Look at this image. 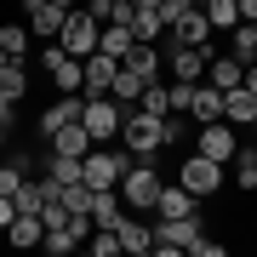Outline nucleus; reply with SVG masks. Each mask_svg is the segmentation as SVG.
<instances>
[{
  "instance_id": "2eb2a0df",
  "label": "nucleus",
  "mask_w": 257,
  "mask_h": 257,
  "mask_svg": "<svg viewBox=\"0 0 257 257\" xmlns=\"http://www.w3.org/2000/svg\"><path fill=\"white\" fill-rule=\"evenodd\" d=\"M155 211H160V217H194V211H200V194H189L183 183H166L160 200H155Z\"/></svg>"
},
{
  "instance_id": "c756f323",
  "label": "nucleus",
  "mask_w": 257,
  "mask_h": 257,
  "mask_svg": "<svg viewBox=\"0 0 257 257\" xmlns=\"http://www.w3.org/2000/svg\"><path fill=\"white\" fill-rule=\"evenodd\" d=\"M194 86H200V80H166V114H189Z\"/></svg>"
},
{
  "instance_id": "7c9ffc66",
  "label": "nucleus",
  "mask_w": 257,
  "mask_h": 257,
  "mask_svg": "<svg viewBox=\"0 0 257 257\" xmlns=\"http://www.w3.org/2000/svg\"><path fill=\"white\" fill-rule=\"evenodd\" d=\"M206 18H211V35L217 29H234L240 23V0H206Z\"/></svg>"
},
{
  "instance_id": "a211bd4d",
  "label": "nucleus",
  "mask_w": 257,
  "mask_h": 257,
  "mask_svg": "<svg viewBox=\"0 0 257 257\" xmlns=\"http://www.w3.org/2000/svg\"><path fill=\"white\" fill-rule=\"evenodd\" d=\"M120 217H126L120 183H114V189H97V194H92V223H97V229H120Z\"/></svg>"
},
{
  "instance_id": "ea45409f",
  "label": "nucleus",
  "mask_w": 257,
  "mask_h": 257,
  "mask_svg": "<svg viewBox=\"0 0 257 257\" xmlns=\"http://www.w3.org/2000/svg\"><path fill=\"white\" fill-rule=\"evenodd\" d=\"M57 6H69V12H74V6H80V0H57Z\"/></svg>"
},
{
  "instance_id": "c85d7f7f",
  "label": "nucleus",
  "mask_w": 257,
  "mask_h": 257,
  "mask_svg": "<svg viewBox=\"0 0 257 257\" xmlns=\"http://www.w3.org/2000/svg\"><path fill=\"white\" fill-rule=\"evenodd\" d=\"M29 35L35 29H23V23H0V46L18 57V63H29Z\"/></svg>"
},
{
  "instance_id": "473e14b6",
  "label": "nucleus",
  "mask_w": 257,
  "mask_h": 257,
  "mask_svg": "<svg viewBox=\"0 0 257 257\" xmlns=\"http://www.w3.org/2000/svg\"><path fill=\"white\" fill-rule=\"evenodd\" d=\"M234 183L246 189V194H257V166H251V155H246V149L234 155Z\"/></svg>"
},
{
  "instance_id": "dca6fc26",
  "label": "nucleus",
  "mask_w": 257,
  "mask_h": 257,
  "mask_svg": "<svg viewBox=\"0 0 257 257\" xmlns=\"http://www.w3.org/2000/svg\"><path fill=\"white\" fill-rule=\"evenodd\" d=\"M189 120H194V126H206V120H223V86H211V80H200V86H194Z\"/></svg>"
},
{
  "instance_id": "9d476101",
  "label": "nucleus",
  "mask_w": 257,
  "mask_h": 257,
  "mask_svg": "<svg viewBox=\"0 0 257 257\" xmlns=\"http://www.w3.org/2000/svg\"><path fill=\"white\" fill-rule=\"evenodd\" d=\"M166 40H177V46H206V40H211V18H206V6H189L183 18L166 29Z\"/></svg>"
},
{
  "instance_id": "f704fd0d",
  "label": "nucleus",
  "mask_w": 257,
  "mask_h": 257,
  "mask_svg": "<svg viewBox=\"0 0 257 257\" xmlns=\"http://www.w3.org/2000/svg\"><path fill=\"white\" fill-rule=\"evenodd\" d=\"M189 251H194V257H223V240H211V234H200V240H194Z\"/></svg>"
},
{
  "instance_id": "0eeeda50",
  "label": "nucleus",
  "mask_w": 257,
  "mask_h": 257,
  "mask_svg": "<svg viewBox=\"0 0 257 257\" xmlns=\"http://www.w3.org/2000/svg\"><path fill=\"white\" fill-rule=\"evenodd\" d=\"M194 149H200V155H211V160H223V166H229V160L240 155V138H234V126H229V120H206V126L194 132Z\"/></svg>"
},
{
  "instance_id": "b1692460",
  "label": "nucleus",
  "mask_w": 257,
  "mask_h": 257,
  "mask_svg": "<svg viewBox=\"0 0 257 257\" xmlns=\"http://www.w3.org/2000/svg\"><path fill=\"white\" fill-rule=\"evenodd\" d=\"M143 86H149V80H143L138 69H126V63H120L114 86H109V97H114V103H138V97H143Z\"/></svg>"
},
{
  "instance_id": "423d86ee",
  "label": "nucleus",
  "mask_w": 257,
  "mask_h": 257,
  "mask_svg": "<svg viewBox=\"0 0 257 257\" xmlns=\"http://www.w3.org/2000/svg\"><path fill=\"white\" fill-rule=\"evenodd\" d=\"M80 120H86V132H92L97 143H114V138H120V120H126V109H120L114 97H86Z\"/></svg>"
},
{
  "instance_id": "f3484780",
  "label": "nucleus",
  "mask_w": 257,
  "mask_h": 257,
  "mask_svg": "<svg viewBox=\"0 0 257 257\" xmlns=\"http://www.w3.org/2000/svg\"><path fill=\"white\" fill-rule=\"evenodd\" d=\"M223 120H229V126H257V97H251V86L223 92Z\"/></svg>"
},
{
  "instance_id": "bb28decb",
  "label": "nucleus",
  "mask_w": 257,
  "mask_h": 257,
  "mask_svg": "<svg viewBox=\"0 0 257 257\" xmlns=\"http://www.w3.org/2000/svg\"><path fill=\"white\" fill-rule=\"evenodd\" d=\"M0 97H12V103L29 97V69L23 63H6V69H0Z\"/></svg>"
},
{
  "instance_id": "cd10ccee",
  "label": "nucleus",
  "mask_w": 257,
  "mask_h": 257,
  "mask_svg": "<svg viewBox=\"0 0 257 257\" xmlns=\"http://www.w3.org/2000/svg\"><path fill=\"white\" fill-rule=\"evenodd\" d=\"M132 35H138V40H160L166 35V18H160V12H143V6H132Z\"/></svg>"
},
{
  "instance_id": "4c0bfd02",
  "label": "nucleus",
  "mask_w": 257,
  "mask_h": 257,
  "mask_svg": "<svg viewBox=\"0 0 257 257\" xmlns=\"http://www.w3.org/2000/svg\"><path fill=\"white\" fill-rule=\"evenodd\" d=\"M6 143H12V126H6V120H0V155H6Z\"/></svg>"
},
{
  "instance_id": "a19ab883",
  "label": "nucleus",
  "mask_w": 257,
  "mask_h": 257,
  "mask_svg": "<svg viewBox=\"0 0 257 257\" xmlns=\"http://www.w3.org/2000/svg\"><path fill=\"white\" fill-rule=\"evenodd\" d=\"M246 155H251V166H257V149H246Z\"/></svg>"
},
{
  "instance_id": "f8f14e48",
  "label": "nucleus",
  "mask_w": 257,
  "mask_h": 257,
  "mask_svg": "<svg viewBox=\"0 0 257 257\" xmlns=\"http://www.w3.org/2000/svg\"><path fill=\"white\" fill-rule=\"evenodd\" d=\"M46 149H52V155H92L97 138L86 132V120H69V126H57L52 138H46Z\"/></svg>"
},
{
  "instance_id": "4be33fe9",
  "label": "nucleus",
  "mask_w": 257,
  "mask_h": 257,
  "mask_svg": "<svg viewBox=\"0 0 257 257\" xmlns=\"http://www.w3.org/2000/svg\"><path fill=\"white\" fill-rule=\"evenodd\" d=\"M52 86H57V92H86V63L63 52V57L52 63Z\"/></svg>"
},
{
  "instance_id": "72a5a7b5",
  "label": "nucleus",
  "mask_w": 257,
  "mask_h": 257,
  "mask_svg": "<svg viewBox=\"0 0 257 257\" xmlns=\"http://www.w3.org/2000/svg\"><path fill=\"white\" fill-rule=\"evenodd\" d=\"M138 109H149V114H166V80H149V86H143Z\"/></svg>"
},
{
  "instance_id": "5701e85b",
  "label": "nucleus",
  "mask_w": 257,
  "mask_h": 257,
  "mask_svg": "<svg viewBox=\"0 0 257 257\" xmlns=\"http://www.w3.org/2000/svg\"><path fill=\"white\" fill-rule=\"evenodd\" d=\"M120 246H126L132 257H143V251H155V229H143L138 217H120Z\"/></svg>"
},
{
  "instance_id": "2f4dec72",
  "label": "nucleus",
  "mask_w": 257,
  "mask_h": 257,
  "mask_svg": "<svg viewBox=\"0 0 257 257\" xmlns=\"http://www.w3.org/2000/svg\"><path fill=\"white\" fill-rule=\"evenodd\" d=\"M86 251H92V257H120V251H126V246H120V229H92Z\"/></svg>"
},
{
  "instance_id": "6ab92c4d",
  "label": "nucleus",
  "mask_w": 257,
  "mask_h": 257,
  "mask_svg": "<svg viewBox=\"0 0 257 257\" xmlns=\"http://www.w3.org/2000/svg\"><path fill=\"white\" fill-rule=\"evenodd\" d=\"M6 240L12 246H40V240H46V223H40V211H18V217H12V229H6Z\"/></svg>"
},
{
  "instance_id": "6e6552de",
  "label": "nucleus",
  "mask_w": 257,
  "mask_h": 257,
  "mask_svg": "<svg viewBox=\"0 0 257 257\" xmlns=\"http://www.w3.org/2000/svg\"><path fill=\"white\" fill-rule=\"evenodd\" d=\"M206 63H211V52L206 46H166V69H172V80H206Z\"/></svg>"
},
{
  "instance_id": "58836bf2",
  "label": "nucleus",
  "mask_w": 257,
  "mask_h": 257,
  "mask_svg": "<svg viewBox=\"0 0 257 257\" xmlns=\"http://www.w3.org/2000/svg\"><path fill=\"white\" fill-rule=\"evenodd\" d=\"M132 6H143V12H160V6H166V0H132Z\"/></svg>"
},
{
  "instance_id": "412c9836",
  "label": "nucleus",
  "mask_w": 257,
  "mask_h": 257,
  "mask_svg": "<svg viewBox=\"0 0 257 257\" xmlns=\"http://www.w3.org/2000/svg\"><path fill=\"white\" fill-rule=\"evenodd\" d=\"M138 46V35H132V23H103V35H97V52H109L126 63V52Z\"/></svg>"
},
{
  "instance_id": "79ce46f5",
  "label": "nucleus",
  "mask_w": 257,
  "mask_h": 257,
  "mask_svg": "<svg viewBox=\"0 0 257 257\" xmlns=\"http://www.w3.org/2000/svg\"><path fill=\"white\" fill-rule=\"evenodd\" d=\"M114 6H132V0H114Z\"/></svg>"
},
{
  "instance_id": "c9c22d12",
  "label": "nucleus",
  "mask_w": 257,
  "mask_h": 257,
  "mask_svg": "<svg viewBox=\"0 0 257 257\" xmlns=\"http://www.w3.org/2000/svg\"><path fill=\"white\" fill-rule=\"evenodd\" d=\"M240 23H257V0H240Z\"/></svg>"
},
{
  "instance_id": "f257e3e1",
  "label": "nucleus",
  "mask_w": 257,
  "mask_h": 257,
  "mask_svg": "<svg viewBox=\"0 0 257 257\" xmlns=\"http://www.w3.org/2000/svg\"><path fill=\"white\" fill-rule=\"evenodd\" d=\"M120 143H126L138 160H155L160 149H172V138H166V114L126 109V120H120Z\"/></svg>"
},
{
  "instance_id": "ddd939ff",
  "label": "nucleus",
  "mask_w": 257,
  "mask_h": 257,
  "mask_svg": "<svg viewBox=\"0 0 257 257\" xmlns=\"http://www.w3.org/2000/svg\"><path fill=\"white\" fill-rule=\"evenodd\" d=\"M80 63H86V97H109V86H114V74H120V57L92 52V57H80Z\"/></svg>"
},
{
  "instance_id": "aec40b11",
  "label": "nucleus",
  "mask_w": 257,
  "mask_h": 257,
  "mask_svg": "<svg viewBox=\"0 0 257 257\" xmlns=\"http://www.w3.org/2000/svg\"><path fill=\"white\" fill-rule=\"evenodd\" d=\"M160 57H166V52H160V40H138V46L126 52V69H138L143 80H160Z\"/></svg>"
},
{
  "instance_id": "1a4fd4ad",
  "label": "nucleus",
  "mask_w": 257,
  "mask_h": 257,
  "mask_svg": "<svg viewBox=\"0 0 257 257\" xmlns=\"http://www.w3.org/2000/svg\"><path fill=\"white\" fill-rule=\"evenodd\" d=\"M23 12H29V29H35V40H57V35H63L69 6H57V0H23Z\"/></svg>"
},
{
  "instance_id": "9b49d317",
  "label": "nucleus",
  "mask_w": 257,
  "mask_h": 257,
  "mask_svg": "<svg viewBox=\"0 0 257 257\" xmlns=\"http://www.w3.org/2000/svg\"><path fill=\"white\" fill-rule=\"evenodd\" d=\"M80 109H86V92H57V103L52 109H40V138H52L57 126H69V120H80Z\"/></svg>"
},
{
  "instance_id": "4468645a",
  "label": "nucleus",
  "mask_w": 257,
  "mask_h": 257,
  "mask_svg": "<svg viewBox=\"0 0 257 257\" xmlns=\"http://www.w3.org/2000/svg\"><path fill=\"white\" fill-rule=\"evenodd\" d=\"M206 80L211 86H223V92H234V86H246V63H240V57L234 52H211V63H206Z\"/></svg>"
},
{
  "instance_id": "f03ea898",
  "label": "nucleus",
  "mask_w": 257,
  "mask_h": 257,
  "mask_svg": "<svg viewBox=\"0 0 257 257\" xmlns=\"http://www.w3.org/2000/svg\"><path fill=\"white\" fill-rule=\"evenodd\" d=\"M132 166H138V155H132L126 143H120V149H103V143H97L92 155H80V177H86L92 189H114Z\"/></svg>"
},
{
  "instance_id": "7ed1b4c3",
  "label": "nucleus",
  "mask_w": 257,
  "mask_h": 257,
  "mask_svg": "<svg viewBox=\"0 0 257 257\" xmlns=\"http://www.w3.org/2000/svg\"><path fill=\"white\" fill-rule=\"evenodd\" d=\"M160 189H166V177L155 172V160H138V166H132L126 177H120V200H126L132 211H155Z\"/></svg>"
},
{
  "instance_id": "20e7f679",
  "label": "nucleus",
  "mask_w": 257,
  "mask_h": 257,
  "mask_svg": "<svg viewBox=\"0 0 257 257\" xmlns=\"http://www.w3.org/2000/svg\"><path fill=\"white\" fill-rule=\"evenodd\" d=\"M177 183H183L189 194H200V200H211V194H223V160L211 155H183V166H177Z\"/></svg>"
},
{
  "instance_id": "393cba45",
  "label": "nucleus",
  "mask_w": 257,
  "mask_h": 257,
  "mask_svg": "<svg viewBox=\"0 0 257 257\" xmlns=\"http://www.w3.org/2000/svg\"><path fill=\"white\" fill-rule=\"evenodd\" d=\"M46 177L52 183H86L80 177V155H52L46 149Z\"/></svg>"
},
{
  "instance_id": "a878e982",
  "label": "nucleus",
  "mask_w": 257,
  "mask_h": 257,
  "mask_svg": "<svg viewBox=\"0 0 257 257\" xmlns=\"http://www.w3.org/2000/svg\"><path fill=\"white\" fill-rule=\"evenodd\" d=\"M229 52L240 63H257V23H234L229 29Z\"/></svg>"
},
{
  "instance_id": "e433bc0d",
  "label": "nucleus",
  "mask_w": 257,
  "mask_h": 257,
  "mask_svg": "<svg viewBox=\"0 0 257 257\" xmlns=\"http://www.w3.org/2000/svg\"><path fill=\"white\" fill-rule=\"evenodd\" d=\"M246 86H251V97H257V63H246Z\"/></svg>"
},
{
  "instance_id": "39448f33",
  "label": "nucleus",
  "mask_w": 257,
  "mask_h": 257,
  "mask_svg": "<svg viewBox=\"0 0 257 257\" xmlns=\"http://www.w3.org/2000/svg\"><path fill=\"white\" fill-rule=\"evenodd\" d=\"M97 35H103V23L80 6V12H69V18H63V35H57V46H63L69 57H92V52H97Z\"/></svg>"
},
{
  "instance_id": "37998d69",
  "label": "nucleus",
  "mask_w": 257,
  "mask_h": 257,
  "mask_svg": "<svg viewBox=\"0 0 257 257\" xmlns=\"http://www.w3.org/2000/svg\"><path fill=\"white\" fill-rule=\"evenodd\" d=\"M251 234H257V217H251Z\"/></svg>"
}]
</instances>
